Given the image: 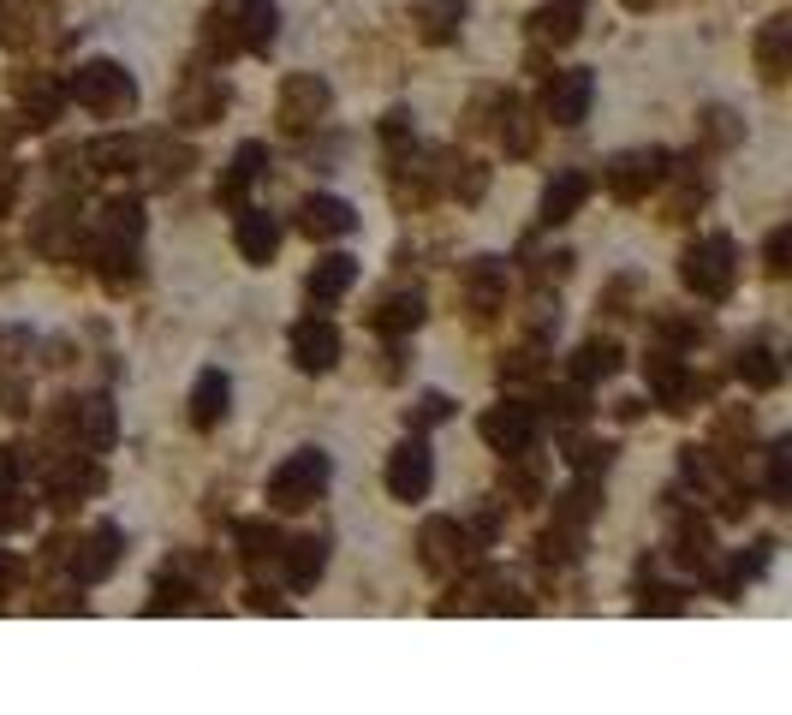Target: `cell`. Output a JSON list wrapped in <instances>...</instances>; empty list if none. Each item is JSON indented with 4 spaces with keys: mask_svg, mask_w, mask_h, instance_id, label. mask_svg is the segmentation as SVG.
<instances>
[{
    "mask_svg": "<svg viewBox=\"0 0 792 715\" xmlns=\"http://www.w3.org/2000/svg\"><path fill=\"white\" fill-rule=\"evenodd\" d=\"M328 484V454H316V447H304V454H292L281 472L269 477V507H311L316 489Z\"/></svg>",
    "mask_w": 792,
    "mask_h": 715,
    "instance_id": "6da1fadb",
    "label": "cell"
},
{
    "mask_svg": "<svg viewBox=\"0 0 792 715\" xmlns=\"http://www.w3.org/2000/svg\"><path fill=\"white\" fill-rule=\"evenodd\" d=\"M685 286L697 299H727L733 293V239H703L697 251H685Z\"/></svg>",
    "mask_w": 792,
    "mask_h": 715,
    "instance_id": "7a4b0ae2",
    "label": "cell"
},
{
    "mask_svg": "<svg viewBox=\"0 0 792 715\" xmlns=\"http://www.w3.org/2000/svg\"><path fill=\"white\" fill-rule=\"evenodd\" d=\"M72 96L84 101V108H96V113H126L131 101H138V90H131V78L113 61H90L78 72V84H72Z\"/></svg>",
    "mask_w": 792,
    "mask_h": 715,
    "instance_id": "3957f363",
    "label": "cell"
},
{
    "mask_svg": "<svg viewBox=\"0 0 792 715\" xmlns=\"http://www.w3.org/2000/svg\"><path fill=\"white\" fill-rule=\"evenodd\" d=\"M328 113V84L322 78H286L281 90V126L286 131H311Z\"/></svg>",
    "mask_w": 792,
    "mask_h": 715,
    "instance_id": "277c9868",
    "label": "cell"
},
{
    "mask_svg": "<svg viewBox=\"0 0 792 715\" xmlns=\"http://www.w3.org/2000/svg\"><path fill=\"white\" fill-rule=\"evenodd\" d=\"M662 167H668V155H662V150H638V155H620V162L608 167V192L632 203V197H643V192H650L655 180H662Z\"/></svg>",
    "mask_w": 792,
    "mask_h": 715,
    "instance_id": "5b68a950",
    "label": "cell"
},
{
    "mask_svg": "<svg viewBox=\"0 0 792 715\" xmlns=\"http://www.w3.org/2000/svg\"><path fill=\"white\" fill-rule=\"evenodd\" d=\"M536 435V418L524 412V405H495L489 418H482V442L495 447V454H524Z\"/></svg>",
    "mask_w": 792,
    "mask_h": 715,
    "instance_id": "8992f818",
    "label": "cell"
},
{
    "mask_svg": "<svg viewBox=\"0 0 792 715\" xmlns=\"http://www.w3.org/2000/svg\"><path fill=\"white\" fill-rule=\"evenodd\" d=\"M292 358H299V370H334V358H340V334L334 323H299L292 328Z\"/></svg>",
    "mask_w": 792,
    "mask_h": 715,
    "instance_id": "52a82bcc",
    "label": "cell"
},
{
    "mask_svg": "<svg viewBox=\"0 0 792 715\" xmlns=\"http://www.w3.org/2000/svg\"><path fill=\"white\" fill-rule=\"evenodd\" d=\"M388 489L400 495V501H423V489H430V447L405 442L400 454L388 459Z\"/></svg>",
    "mask_w": 792,
    "mask_h": 715,
    "instance_id": "ba28073f",
    "label": "cell"
},
{
    "mask_svg": "<svg viewBox=\"0 0 792 715\" xmlns=\"http://www.w3.org/2000/svg\"><path fill=\"white\" fill-rule=\"evenodd\" d=\"M549 120L554 126H578L584 120V108H590V72H561V78L549 84Z\"/></svg>",
    "mask_w": 792,
    "mask_h": 715,
    "instance_id": "9c48e42d",
    "label": "cell"
},
{
    "mask_svg": "<svg viewBox=\"0 0 792 715\" xmlns=\"http://www.w3.org/2000/svg\"><path fill=\"white\" fill-rule=\"evenodd\" d=\"M113 561H120V531L113 524H101V531L72 554V573H78V585H96V578L113 573Z\"/></svg>",
    "mask_w": 792,
    "mask_h": 715,
    "instance_id": "30bf717a",
    "label": "cell"
},
{
    "mask_svg": "<svg viewBox=\"0 0 792 715\" xmlns=\"http://www.w3.org/2000/svg\"><path fill=\"white\" fill-rule=\"evenodd\" d=\"M299 227L311 232V239H340V232L358 227V215H351V203H340V197H311L299 209Z\"/></svg>",
    "mask_w": 792,
    "mask_h": 715,
    "instance_id": "8fae6325",
    "label": "cell"
},
{
    "mask_svg": "<svg viewBox=\"0 0 792 715\" xmlns=\"http://www.w3.org/2000/svg\"><path fill=\"white\" fill-rule=\"evenodd\" d=\"M465 561V531L453 519H430L423 524V566L430 573H447V566Z\"/></svg>",
    "mask_w": 792,
    "mask_h": 715,
    "instance_id": "7c38bea8",
    "label": "cell"
},
{
    "mask_svg": "<svg viewBox=\"0 0 792 715\" xmlns=\"http://www.w3.org/2000/svg\"><path fill=\"white\" fill-rule=\"evenodd\" d=\"M227 376L221 370H203L197 376V388H191V423H197V430H215V423L227 418Z\"/></svg>",
    "mask_w": 792,
    "mask_h": 715,
    "instance_id": "4fadbf2b",
    "label": "cell"
},
{
    "mask_svg": "<svg viewBox=\"0 0 792 715\" xmlns=\"http://www.w3.org/2000/svg\"><path fill=\"white\" fill-rule=\"evenodd\" d=\"M590 197V180H584V173H561V180L549 185V192H542V221H572V209H578V203Z\"/></svg>",
    "mask_w": 792,
    "mask_h": 715,
    "instance_id": "5bb4252c",
    "label": "cell"
},
{
    "mask_svg": "<svg viewBox=\"0 0 792 715\" xmlns=\"http://www.w3.org/2000/svg\"><path fill=\"white\" fill-rule=\"evenodd\" d=\"M274 245H281V227H274L262 209H245V215H239V251L251 257V262H269Z\"/></svg>",
    "mask_w": 792,
    "mask_h": 715,
    "instance_id": "9a60e30c",
    "label": "cell"
},
{
    "mask_svg": "<svg viewBox=\"0 0 792 715\" xmlns=\"http://www.w3.org/2000/svg\"><path fill=\"white\" fill-rule=\"evenodd\" d=\"M578 19H584V0H554V7H542L531 24H536L542 42H572L578 36Z\"/></svg>",
    "mask_w": 792,
    "mask_h": 715,
    "instance_id": "2e32d148",
    "label": "cell"
},
{
    "mask_svg": "<svg viewBox=\"0 0 792 715\" xmlns=\"http://www.w3.org/2000/svg\"><path fill=\"white\" fill-rule=\"evenodd\" d=\"M351 274H358V262H351V257H322L316 269H311V299L316 304L340 299L346 286H351Z\"/></svg>",
    "mask_w": 792,
    "mask_h": 715,
    "instance_id": "e0dca14e",
    "label": "cell"
},
{
    "mask_svg": "<svg viewBox=\"0 0 792 715\" xmlns=\"http://www.w3.org/2000/svg\"><path fill=\"white\" fill-rule=\"evenodd\" d=\"M286 554V573H292V585H316V578H322V566H328V549H322L316 543V537H299V543H292V549H281Z\"/></svg>",
    "mask_w": 792,
    "mask_h": 715,
    "instance_id": "ac0fdd59",
    "label": "cell"
},
{
    "mask_svg": "<svg viewBox=\"0 0 792 715\" xmlns=\"http://www.w3.org/2000/svg\"><path fill=\"white\" fill-rule=\"evenodd\" d=\"M417 323H423V299H417V293H393V299L376 311V328H381V334H405V328H417Z\"/></svg>",
    "mask_w": 792,
    "mask_h": 715,
    "instance_id": "d6986e66",
    "label": "cell"
},
{
    "mask_svg": "<svg viewBox=\"0 0 792 715\" xmlns=\"http://www.w3.org/2000/svg\"><path fill=\"white\" fill-rule=\"evenodd\" d=\"M257 167H262V143H245V150L232 155V173L215 185V197H221V203H239V192L257 180Z\"/></svg>",
    "mask_w": 792,
    "mask_h": 715,
    "instance_id": "ffe728a7",
    "label": "cell"
},
{
    "mask_svg": "<svg viewBox=\"0 0 792 715\" xmlns=\"http://www.w3.org/2000/svg\"><path fill=\"white\" fill-rule=\"evenodd\" d=\"M84 162H90L96 173H126L131 162H138V143H131V138H101V143L84 150Z\"/></svg>",
    "mask_w": 792,
    "mask_h": 715,
    "instance_id": "44dd1931",
    "label": "cell"
},
{
    "mask_svg": "<svg viewBox=\"0 0 792 715\" xmlns=\"http://www.w3.org/2000/svg\"><path fill=\"white\" fill-rule=\"evenodd\" d=\"M78 435L101 454V447L113 442V405H108V400H84V405H78Z\"/></svg>",
    "mask_w": 792,
    "mask_h": 715,
    "instance_id": "7402d4cb",
    "label": "cell"
},
{
    "mask_svg": "<svg viewBox=\"0 0 792 715\" xmlns=\"http://www.w3.org/2000/svg\"><path fill=\"white\" fill-rule=\"evenodd\" d=\"M572 370H578L584 382H596V376H614V370H620V346H614V340H590V346L578 353V364H572Z\"/></svg>",
    "mask_w": 792,
    "mask_h": 715,
    "instance_id": "603a6c76",
    "label": "cell"
},
{
    "mask_svg": "<svg viewBox=\"0 0 792 715\" xmlns=\"http://www.w3.org/2000/svg\"><path fill=\"white\" fill-rule=\"evenodd\" d=\"M786 31H792L786 19H769V31H762V42H757V54H762V78H781V66H786Z\"/></svg>",
    "mask_w": 792,
    "mask_h": 715,
    "instance_id": "cb8c5ba5",
    "label": "cell"
},
{
    "mask_svg": "<svg viewBox=\"0 0 792 715\" xmlns=\"http://www.w3.org/2000/svg\"><path fill=\"white\" fill-rule=\"evenodd\" d=\"M239 543H245L251 561H274V554H281V531L262 524V519H251V524H239Z\"/></svg>",
    "mask_w": 792,
    "mask_h": 715,
    "instance_id": "d4e9b609",
    "label": "cell"
},
{
    "mask_svg": "<svg viewBox=\"0 0 792 715\" xmlns=\"http://www.w3.org/2000/svg\"><path fill=\"white\" fill-rule=\"evenodd\" d=\"M274 42V7L269 0H251L245 7V48H269Z\"/></svg>",
    "mask_w": 792,
    "mask_h": 715,
    "instance_id": "484cf974",
    "label": "cell"
},
{
    "mask_svg": "<svg viewBox=\"0 0 792 715\" xmlns=\"http://www.w3.org/2000/svg\"><path fill=\"white\" fill-rule=\"evenodd\" d=\"M739 376H745L751 388H774V382H781V364H774V353H762V346H751V353L739 358Z\"/></svg>",
    "mask_w": 792,
    "mask_h": 715,
    "instance_id": "4316f807",
    "label": "cell"
},
{
    "mask_svg": "<svg viewBox=\"0 0 792 715\" xmlns=\"http://www.w3.org/2000/svg\"><path fill=\"white\" fill-rule=\"evenodd\" d=\"M459 19H465V0H435V7L423 12V36L442 42V36H453V24Z\"/></svg>",
    "mask_w": 792,
    "mask_h": 715,
    "instance_id": "83f0119b",
    "label": "cell"
},
{
    "mask_svg": "<svg viewBox=\"0 0 792 715\" xmlns=\"http://www.w3.org/2000/svg\"><path fill=\"white\" fill-rule=\"evenodd\" d=\"M101 215H108V221H101V227H108V239H138V232H143V209H138V203H108Z\"/></svg>",
    "mask_w": 792,
    "mask_h": 715,
    "instance_id": "f1b7e54d",
    "label": "cell"
},
{
    "mask_svg": "<svg viewBox=\"0 0 792 715\" xmlns=\"http://www.w3.org/2000/svg\"><path fill=\"white\" fill-rule=\"evenodd\" d=\"M680 561H685V566H703V561H709V531H703V524H685V531H680Z\"/></svg>",
    "mask_w": 792,
    "mask_h": 715,
    "instance_id": "f546056e",
    "label": "cell"
},
{
    "mask_svg": "<svg viewBox=\"0 0 792 715\" xmlns=\"http://www.w3.org/2000/svg\"><path fill=\"white\" fill-rule=\"evenodd\" d=\"M769 495H774V501H786V495H792V465H786V447H774V454H769Z\"/></svg>",
    "mask_w": 792,
    "mask_h": 715,
    "instance_id": "4dcf8cb0",
    "label": "cell"
},
{
    "mask_svg": "<svg viewBox=\"0 0 792 715\" xmlns=\"http://www.w3.org/2000/svg\"><path fill=\"white\" fill-rule=\"evenodd\" d=\"M19 353H31V334L24 328H0V370H12Z\"/></svg>",
    "mask_w": 792,
    "mask_h": 715,
    "instance_id": "1f68e13d",
    "label": "cell"
},
{
    "mask_svg": "<svg viewBox=\"0 0 792 715\" xmlns=\"http://www.w3.org/2000/svg\"><path fill=\"white\" fill-rule=\"evenodd\" d=\"M447 412H453V400H447V393H423V400H417V412H412V423L423 430V423H442Z\"/></svg>",
    "mask_w": 792,
    "mask_h": 715,
    "instance_id": "d6a6232c",
    "label": "cell"
},
{
    "mask_svg": "<svg viewBox=\"0 0 792 715\" xmlns=\"http://www.w3.org/2000/svg\"><path fill=\"white\" fill-rule=\"evenodd\" d=\"M572 465H578V472H596V465H608V442H578V447H572Z\"/></svg>",
    "mask_w": 792,
    "mask_h": 715,
    "instance_id": "836d02e7",
    "label": "cell"
},
{
    "mask_svg": "<svg viewBox=\"0 0 792 715\" xmlns=\"http://www.w3.org/2000/svg\"><path fill=\"white\" fill-rule=\"evenodd\" d=\"M12 524H31V507L19 495H0V531H12Z\"/></svg>",
    "mask_w": 792,
    "mask_h": 715,
    "instance_id": "e575fe53",
    "label": "cell"
},
{
    "mask_svg": "<svg viewBox=\"0 0 792 715\" xmlns=\"http://www.w3.org/2000/svg\"><path fill=\"white\" fill-rule=\"evenodd\" d=\"M19 465H24V459H19V447H0V489H7L12 477H19Z\"/></svg>",
    "mask_w": 792,
    "mask_h": 715,
    "instance_id": "d590c367",
    "label": "cell"
},
{
    "mask_svg": "<svg viewBox=\"0 0 792 715\" xmlns=\"http://www.w3.org/2000/svg\"><path fill=\"white\" fill-rule=\"evenodd\" d=\"M769 269H774V274L786 269V227H781V232H774V239H769Z\"/></svg>",
    "mask_w": 792,
    "mask_h": 715,
    "instance_id": "8d00e7d4",
    "label": "cell"
},
{
    "mask_svg": "<svg viewBox=\"0 0 792 715\" xmlns=\"http://www.w3.org/2000/svg\"><path fill=\"white\" fill-rule=\"evenodd\" d=\"M12 578H19V561H12V554H0V591H7Z\"/></svg>",
    "mask_w": 792,
    "mask_h": 715,
    "instance_id": "74e56055",
    "label": "cell"
},
{
    "mask_svg": "<svg viewBox=\"0 0 792 715\" xmlns=\"http://www.w3.org/2000/svg\"><path fill=\"white\" fill-rule=\"evenodd\" d=\"M626 7H632V12H643V7H650V0H626Z\"/></svg>",
    "mask_w": 792,
    "mask_h": 715,
    "instance_id": "f35d334b",
    "label": "cell"
}]
</instances>
